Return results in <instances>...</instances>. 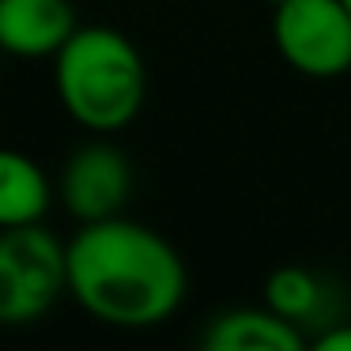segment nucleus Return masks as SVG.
<instances>
[{
    "label": "nucleus",
    "mask_w": 351,
    "mask_h": 351,
    "mask_svg": "<svg viewBox=\"0 0 351 351\" xmlns=\"http://www.w3.org/2000/svg\"><path fill=\"white\" fill-rule=\"evenodd\" d=\"M57 99L87 132H117L144 110L147 69L140 49L110 27H76L53 57Z\"/></svg>",
    "instance_id": "2"
},
{
    "label": "nucleus",
    "mask_w": 351,
    "mask_h": 351,
    "mask_svg": "<svg viewBox=\"0 0 351 351\" xmlns=\"http://www.w3.org/2000/svg\"><path fill=\"white\" fill-rule=\"evenodd\" d=\"M343 8H348V12H351V0H343Z\"/></svg>",
    "instance_id": "12"
},
{
    "label": "nucleus",
    "mask_w": 351,
    "mask_h": 351,
    "mask_svg": "<svg viewBox=\"0 0 351 351\" xmlns=\"http://www.w3.org/2000/svg\"><path fill=\"white\" fill-rule=\"evenodd\" d=\"M268 4H272V8H276V4H283V0H268Z\"/></svg>",
    "instance_id": "11"
},
{
    "label": "nucleus",
    "mask_w": 351,
    "mask_h": 351,
    "mask_svg": "<svg viewBox=\"0 0 351 351\" xmlns=\"http://www.w3.org/2000/svg\"><path fill=\"white\" fill-rule=\"evenodd\" d=\"M208 351H298L302 348V332L280 317L276 310L261 306V310H227L208 325L204 332Z\"/></svg>",
    "instance_id": "7"
},
{
    "label": "nucleus",
    "mask_w": 351,
    "mask_h": 351,
    "mask_svg": "<svg viewBox=\"0 0 351 351\" xmlns=\"http://www.w3.org/2000/svg\"><path fill=\"white\" fill-rule=\"evenodd\" d=\"M76 34L72 0H0V53L42 61Z\"/></svg>",
    "instance_id": "6"
},
{
    "label": "nucleus",
    "mask_w": 351,
    "mask_h": 351,
    "mask_svg": "<svg viewBox=\"0 0 351 351\" xmlns=\"http://www.w3.org/2000/svg\"><path fill=\"white\" fill-rule=\"evenodd\" d=\"M69 295L106 325L147 328L182 306L185 265L152 227L110 215L69 242Z\"/></svg>",
    "instance_id": "1"
},
{
    "label": "nucleus",
    "mask_w": 351,
    "mask_h": 351,
    "mask_svg": "<svg viewBox=\"0 0 351 351\" xmlns=\"http://www.w3.org/2000/svg\"><path fill=\"white\" fill-rule=\"evenodd\" d=\"M49 208V182L23 152L0 147V230L38 223Z\"/></svg>",
    "instance_id": "8"
},
{
    "label": "nucleus",
    "mask_w": 351,
    "mask_h": 351,
    "mask_svg": "<svg viewBox=\"0 0 351 351\" xmlns=\"http://www.w3.org/2000/svg\"><path fill=\"white\" fill-rule=\"evenodd\" d=\"M321 302H325V291H321V280L310 272V268L280 265L265 280V306L276 310L280 317H287L291 325L313 321L317 310H321Z\"/></svg>",
    "instance_id": "9"
},
{
    "label": "nucleus",
    "mask_w": 351,
    "mask_h": 351,
    "mask_svg": "<svg viewBox=\"0 0 351 351\" xmlns=\"http://www.w3.org/2000/svg\"><path fill=\"white\" fill-rule=\"evenodd\" d=\"M317 351H351V325H332L317 336Z\"/></svg>",
    "instance_id": "10"
},
{
    "label": "nucleus",
    "mask_w": 351,
    "mask_h": 351,
    "mask_svg": "<svg viewBox=\"0 0 351 351\" xmlns=\"http://www.w3.org/2000/svg\"><path fill=\"white\" fill-rule=\"evenodd\" d=\"M132 193V167L114 144H84L69 155L61 174V200L80 223L110 219Z\"/></svg>",
    "instance_id": "5"
},
{
    "label": "nucleus",
    "mask_w": 351,
    "mask_h": 351,
    "mask_svg": "<svg viewBox=\"0 0 351 351\" xmlns=\"http://www.w3.org/2000/svg\"><path fill=\"white\" fill-rule=\"evenodd\" d=\"M69 291V245L46 227L0 230V325H31L46 317Z\"/></svg>",
    "instance_id": "3"
},
{
    "label": "nucleus",
    "mask_w": 351,
    "mask_h": 351,
    "mask_svg": "<svg viewBox=\"0 0 351 351\" xmlns=\"http://www.w3.org/2000/svg\"><path fill=\"white\" fill-rule=\"evenodd\" d=\"M272 42L295 72L332 80L351 69V12L343 0H283L272 16Z\"/></svg>",
    "instance_id": "4"
}]
</instances>
